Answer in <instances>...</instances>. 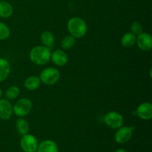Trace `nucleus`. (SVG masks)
Returning a JSON list of instances; mask_svg holds the SVG:
<instances>
[{
    "label": "nucleus",
    "mask_w": 152,
    "mask_h": 152,
    "mask_svg": "<svg viewBox=\"0 0 152 152\" xmlns=\"http://www.w3.org/2000/svg\"><path fill=\"white\" fill-rule=\"evenodd\" d=\"M136 42L139 48L144 51H148L152 48V37L148 33L142 32L137 35Z\"/></svg>",
    "instance_id": "8"
},
{
    "label": "nucleus",
    "mask_w": 152,
    "mask_h": 152,
    "mask_svg": "<svg viewBox=\"0 0 152 152\" xmlns=\"http://www.w3.org/2000/svg\"><path fill=\"white\" fill-rule=\"evenodd\" d=\"M75 45V38L71 35L65 36L61 41V46L62 48L68 50L74 47Z\"/></svg>",
    "instance_id": "20"
},
{
    "label": "nucleus",
    "mask_w": 152,
    "mask_h": 152,
    "mask_svg": "<svg viewBox=\"0 0 152 152\" xmlns=\"http://www.w3.org/2000/svg\"><path fill=\"white\" fill-rule=\"evenodd\" d=\"M115 152H127V151H126L125 149H123V148H119V149H117Z\"/></svg>",
    "instance_id": "23"
},
{
    "label": "nucleus",
    "mask_w": 152,
    "mask_h": 152,
    "mask_svg": "<svg viewBox=\"0 0 152 152\" xmlns=\"http://www.w3.org/2000/svg\"><path fill=\"white\" fill-rule=\"evenodd\" d=\"M40 84H41V80L37 76H31L28 77L25 81V88L29 91L37 90L39 87Z\"/></svg>",
    "instance_id": "14"
},
{
    "label": "nucleus",
    "mask_w": 152,
    "mask_h": 152,
    "mask_svg": "<svg viewBox=\"0 0 152 152\" xmlns=\"http://www.w3.org/2000/svg\"><path fill=\"white\" fill-rule=\"evenodd\" d=\"M10 31L8 26L3 22H0V40L7 39L10 37Z\"/></svg>",
    "instance_id": "21"
},
{
    "label": "nucleus",
    "mask_w": 152,
    "mask_h": 152,
    "mask_svg": "<svg viewBox=\"0 0 152 152\" xmlns=\"http://www.w3.org/2000/svg\"><path fill=\"white\" fill-rule=\"evenodd\" d=\"M142 25H141L140 22H134L131 25V31H132V33L134 35H139L142 32Z\"/></svg>",
    "instance_id": "22"
},
{
    "label": "nucleus",
    "mask_w": 152,
    "mask_h": 152,
    "mask_svg": "<svg viewBox=\"0 0 152 152\" xmlns=\"http://www.w3.org/2000/svg\"><path fill=\"white\" fill-rule=\"evenodd\" d=\"M52 62L57 66H64L67 64L68 61V56L65 52L63 50L57 49L50 56Z\"/></svg>",
    "instance_id": "11"
},
{
    "label": "nucleus",
    "mask_w": 152,
    "mask_h": 152,
    "mask_svg": "<svg viewBox=\"0 0 152 152\" xmlns=\"http://www.w3.org/2000/svg\"><path fill=\"white\" fill-rule=\"evenodd\" d=\"M1 95H2V91H1V88H0V98H1Z\"/></svg>",
    "instance_id": "24"
},
{
    "label": "nucleus",
    "mask_w": 152,
    "mask_h": 152,
    "mask_svg": "<svg viewBox=\"0 0 152 152\" xmlns=\"http://www.w3.org/2000/svg\"><path fill=\"white\" fill-rule=\"evenodd\" d=\"M13 114V106L7 99H0V119L7 120L11 117Z\"/></svg>",
    "instance_id": "10"
},
{
    "label": "nucleus",
    "mask_w": 152,
    "mask_h": 152,
    "mask_svg": "<svg viewBox=\"0 0 152 152\" xmlns=\"http://www.w3.org/2000/svg\"><path fill=\"white\" fill-rule=\"evenodd\" d=\"M137 37L136 35L129 32L125 34L121 38V45L124 48H132L136 43Z\"/></svg>",
    "instance_id": "16"
},
{
    "label": "nucleus",
    "mask_w": 152,
    "mask_h": 152,
    "mask_svg": "<svg viewBox=\"0 0 152 152\" xmlns=\"http://www.w3.org/2000/svg\"><path fill=\"white\" fill-rule=\"evenodd\" d=\"M10 72V65L8 61L0 58V83L7 78Z\"/></svg>",
    "instance_id": "13"
},
{
    "label": "nucleus",
    "mask_w": 152,
    "mask_h": 152,
    "mask_svg": "<svg viewBox=\"0 0 152 152\" xmlns=\"http://www.w3.org/2000/svg\"><path fill=\"white\" fill-rule=\"evenodd\" d=\"M20 89L16 86H10L5 91V96L7 99H14L19 96Z\"/></svg>",
    "instance_id": "19"
},
{
    "label": "nucleus",
    "mask_w": 152,
    "mask_h": 152,
    "mask_svg": "<svg viewBox=\"0 0 152 152\" xmlns=\"http://www.w3.org/2000/svg\"><path fill=\"white\" fill-rule=\"evenodd\" d=\"M105 123L112 129H117L123 126V117L117 111H110L105 114L104 117Z\"/></svg>",
    "instance_id": "6"
},
{
    "label": "nucleus",
    "mask_w": 152,
    "mask_h": 152,
    "mask_svg": "<svg viewBox=\"0 0 152 152\" xmlns=\"http://www.w3.org/2000/svg\"><path fill=\"white\" fill-rule=\"evenodd\" d=\"M37 152H59V148L54 141L46 140L39 144Z\"/></svg>",
    "instance_id": "12"
},
{
    "label": "nucleus",
    "mask_w": 152,
    "mask_h": 152,
    "mask_svg": "<svg viewBox=\"0 0 152 152\" xmlns=\"http://www.w3.org/2000/svg\"><path fill=\"white\" fill-rule=\"evenodd\" d=\"M136 114L144 120H151L152 117V105L151 102H143L137 107Z\"/></svg>",
    "instance_id": "9"
},
{
    "label": "nucleus",
    "mask_w": 152,
    "mask_h": 152,
    "mask_svg": "<svg viewBox=\"0 0 152 152\" xmlns=\"http://www.w3.org/2000/svg\"><path fill=\"white\" fill-rule=\"evenodd\" d=\"M40 39H41V42L43 45L48 48H52L53 47V45H54V36L50 31H44L41 34Z\"/></svg>",
    "instance_id": "15"
},
{
    "label": "nucleus",
    "mask_w": 152,
    "mask_h": 152,
    "mask_svg": "<svg viewBox=\"0 0 152 152\" xmlns=\"http://www.w3.org/2000/svg\"><path fill=\"white\" fill-rule=\"evenodd\" d=\"M13 13V7L11 4L6 1H0V17L8 18Z\"/></svg>",
    "instance_id": "17"
},
{
    "label": "nucleus",
    "mask_w": 152,
    "mask_h": 152,
    "mask_svg": "<svg viewBox=\"0 0 152 152\" xmlns=\"http://www.w3.org/2000/svg\"><path fill=\"white\" fill-rule=\"evenodd\" d=\"M114 134V140L119 144L126 143L132 138L134 127H129V126H121Z\"/></svg>",
    "instance_id": "7"
},
{
    "label": "nucleus",
    "mask_w": 152,
    "mask_h": 152,
    "mask_svg": "<svg viewBox=\"0 0 152 152\" xmlns=\"http://www.w3.org/2000/svg\"><path fill=\"white\" fill-rule=\"evenodd\" d=\"M29 56L33 63L37 65H44L50 61L51 53L48 48L44 45H38L31 49Z\"/></svg>",
    "instance_id": "1"
},
{
    "label": "nucleus",
    "mask_w": 152,
    "mask_h": 152,
    "mask_svg": "<svg viewBox=\"0 0 152 152\" xmlns=\"http://www.w3.org/2000/svg\"><path fill=\"white\" fill-rule=\"evenodd\" d=\"M60 74L56 68L49 67L45 68L41 72L39 76L42 83L47 86H52L56 84L59 80Z\"/></svg>",
    "instance_id": "3"
},
{
    "label": "nucleus",
    "mask_w": 152,
    "mask_h": 152,
    "mask_svg": "<svg viewBox=\"0 0 152 152\" xmlns=\"http://www.w3.org/2000/svg\"><path fill=\"white\" fill-rule=\"evenodd\" d=\"M16 128L17 132L21 135H25L26 134H28L30 129L28 121L26 120H25V119L22 118V117H20V118H19L16 120Z\"/></svg>",
    "instance_id": "18"
},
{
    "label": "nucleus",
    "mask_w": 152,
    "mask_h": 152,
    "mask_svg": "<svg viewBox=\"0 0 152 152\" xmlns=\"http://www.w3.org/2000/svg\"><path fill=\"white\" fill-rule=\"evenodd\" d=\"M38 145V140L34 135L29 134L22 135L20 140V146L25 152H36Z\"/></svg>",
    "instance_id": "5"
},
{
    "label": "nucleus",
    "mask_w": 152,
    "mask_h": 152,
    "mask_svg": "<svg viewBox=\"0 0 152 152\" xmlns=\"http://www.w3.org/2000/svg\"><path fill=\"white\" fill-rule=\"evenodd\" d=\"M33 103L31 99L28 98H22L15 103L13 107V112L19 117H23L28 115L32 109Z\"/></svg>",
    "instance_id": "4"
},
{
    "label": "nucleus",
    "mask_w": 152,
    "mask_h": 152,
    "mask_svg": "<svg viewBox=\"0 0 152 152\" xmlns=\"http://www.w3.org/2000/svg\"><path fill=\"white\" fill-rule=\"evenodd\" d=\"M68 30L74 38H83L87 33V25L83 19L80 17H72L68 22Z\"/></svg>",
    "instance_id": "2"
}]
</instances>
